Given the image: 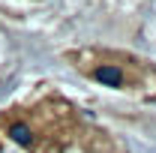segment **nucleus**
Masks as SVG:
<instances>
[{
	"instance_id": "obj_1",
	"label": "nucleus",
	"mask_w": 156,
	"mask_h": 153,
	"mask_svg": "<svg viewBox=\"0 0 156 153\" xmlns=\"http://www.w3.org/2000/svg\"><path fill=\"white\" fill-rule=\"evenodd\" d=\"M90 75L102 84H108V87H126V69L117 66V63H102L96 69H90Z\"/></svg>"
}]
</instances>
